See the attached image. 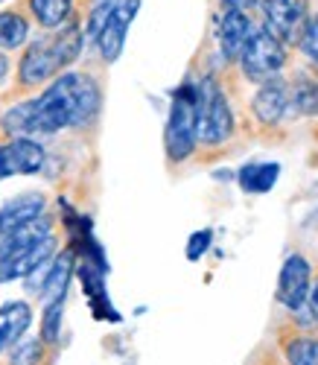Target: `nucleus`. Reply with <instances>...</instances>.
Listing matches in <instances>:
<instances>
[{
  "label": "nucleus",
  "instance_id": "obj_15",
  "mask_svg": "<svg viewBox=\"0 0 318 365\" xmlns=\"http://www.w3.org/2000/svg\"><path fill=\"white\" fill-rule=\"evenodd\" d=\"M289 85V111L286 117H312L318 114V82L309 73H298Z\"/></svg>",
  "mask_w": 318,
  "mask_h": 365
},
{
  "label": "nucleus",
  "instance_id": "obj_22",
  "mask_svg": "<svg viewBox=\"0 0 318 365\" xmlns=\"http://www.w3.org/2000/svg\"><path fill=\"white\" fill-rule=\"evenodd\" d=\"M111 9H114V0H100V4L91 9V15H88V26H85V38H88V41H97V36H100V29L106 26Z\"/></svg>",
  "mask_w": 318,
  "mask_h": 365
},
{
  "label": "nucleus",
  "instance_id": "obj_11",
  "mask_svg": "<svg viewBox=\"0 0 318 365\" xmlns=\"http://www.w3.org/2000/svg\"><path fill=\"white\" fill-rule=\"evenodd\" d=\"M251 111L266 126L280 123V120L286 117V111H289V85H286L283 79L263 82L257 88V94H254V100H251Z\"/></svg>",
  "mask_w": 318,
  "mask_h": 365
},
{
  "label": "nucleus",
  "instance_id": "obj_9",
  "mask_svg": "<svg viewBox=\"0 0 318 365\" xmlns=\"http://www.w3.org/2000/svg\"><path fill=\"white\" fill-rule=\"evenodd\" d=\"M312 289V269L301 255L286 257L280 275H277V301L286 310L298 313L304 307V301Z\"/></svg>",
  "mask_w": 318,
  "mask_h": 365
},
{
  "label": "nucleus",
  "instance_id": "obj_21",
  "mask_svg": "<svg viewBox=\"0 0 318 365\" xmlns=\"http://www.w3.org/2000/svg\"><path fill=\"white\" fill-rule=\"evenodd\" d=\"M44 342L41 339H21L9 348V365H41Z\"/></svg>",
  "mask_w": 318,
  "mask_h": 365
},
{
  "label": "nucleus",
  "instance_id": "obj_17",
  "mask_svg": "<svg viewBox=\"0 0 318 365\" xmlns=\"http://www.w3.org/2000/svg\"><path fill=\"white\" fill-rule=\"evenodd\" d=\"M26 6H29V12H33V18L53 33V29L71 24L73 0H26Z\"/></svg>",
  "mask_w": 318,
  "mask_h": 365
},
{
  "label": "nucleus",
  "instance_id": "obj_20",
  "mask_svg": "<svg viewBox=\"0 0 318 365\" xmlns=\"http://www.w3.org/2000/svg\"><path fill=\"white\" fill-rule=\"evenodd\" d=\"M61 313H65V298L44 304V319H41V342L56 345L61 333Z\"/></svg>",
  "mask_w": 318,
  "mask_h": 365
},
{
  "label": "nucleus",
  "instance_id": "obj_12",
  "mask_svg": "<svg viewBox=\"0 0 318 365\" xmlns=\"http://www.w3.org/2000/svg\"><path fill=\"white\" fill-rule=\"evenodd\" d=\"M251 18L248 12H237V9H225V15L219 18V26H216V38H219V50L222 56L228 58V62H234V58H240L248 36H251Z\"/></svg>",
  "mask_w": 318,
  "mask_h": 365
},
{
  "label": "nucleus",
  "instance_id": "obj_6",
  "mask_svg": "<svg viewBox=\"0 0 318 365\" xmlns=\"http://www.w3.org/2000/svg\"><path fill=\"white\" fill-rule=\"evenodd\" d=\"M286 65V47L277 44L266 29H251V36L240 53V68L251 82H269L277 79Z\"/></svg>",
  "mask_w": 318,
  "mask_h": 365
},
{
  "label": "nucleus",
  "instance_id": "obj_19",
  "mask_svg": "<svg viewBox=\"0 0 318 365\" xmlns=\"http://www.w3.org/2000/svg\"><path fill=\"white\" fill-rule=\"evenodd\" d=\"M286 362L289 365H318V339L315 336H295L286 342Z\"/></svg>",
  "mask_w": 318,
  "mask_h": 365
},
{
  "label": "nucleus",
  "instance_id": "obj_26",
  "mask_svg": "<svg viewBox=\"0 0 318 365\" xmlns=\"http://www.w3.org/2000/svg\"><path fill=\"white\" fill-rule=\"evenodd\" d=\"M263 0H222V6L225 9H237V12H248L254 6H260Z\"/></svg>",
  "mask_w": 318,
  "mask_h": 365
},
{
  "label": "nucleus",
  "instance_id": "obj_24",
  "mask_svg": "<svg viewBox=\"0 0 318 365\" xmlns=\"http://www.w3.org/2000/svg\"><path fill=\"white\" fill-rule=\"evenodd\" d=\"M210 242H213V231L210 228H202L196 234H190V240H187V260L205 257V252L210 249Z\"/></svg>",
  "mask_w": 318,
  "mask_h": 365
},
{
  "label": "nucleus",
  "instance_id": "obj_5",
  "mask_svg": "<svg viewBox=\"0 0 318 365\" xmlns=\"http://www.w3.org/2000/svg\"><path fill=\"white\" fill-rule=\"evenodd\" d=\"M199 108H196V140L205 146H222L234 135V111L213 76L196 82Z\"/></svg>",
  "mask_w": 318,
  "mask_h": 365
},
{
  "label": "nucleus",
  "instance_id": "obj_25",
  "mask_svg": "<svg viewBox=\"0 0 318 365\" xmlns=\"http://www.w3.org/2000/svg\"><path fill=\"white\" fill-rule=\"evenodd\" d=\"M298 324H304V327H318V281H315V287L309 289L304 307L298 310Z\"/></svg>",
  "mask_w": 318,
  "mask_h": 365
},
{
  "label": "nucleus",
  "instance_id": "obj_2",
  "mask_svg": "<svg viewBox=\"0 0 318 365\" xmlns=\"http://www.w3.org/2000/svg\"><path fill=\"white\" fill-rule=\"evenodd\" d=\"M56 234L53 220L44 214L26 225L0 234V284L29 278L36 269L53 260L56 255Z\"/></svg>",
  "mask_w": 318,
  "mask_h": 365
},
{
  "label": "nucleus",
  "instance_id": "obj_8",
  "mask_svg": "<svg viewBox=\"0 0 318 365\" xmlns=\"http://www.w3.org/2000/svg\"><path fill=\"white\" fill-rule=\"evenodd\" d=\"M140 9V0H114V9L106 21V26L100 29V36H97V44L100 47V56L106 58V65H114L120 53H123V44H125V33H129V26L135 21Z\"/></svg>",
  "mask_w": 318,
  "mask_h": 365
},
{
  "label": "nucleus",
  "instance_id": "obj_14",
  "mask_svg": "<svg viewBox=\"0 0 318 365\" xmlns=\"http://www.w3.org/2000/svg\"><path fill=\"white\" fill-rule=\"evenodd\" d=\"M33 324V307L26 301H9L0 307V354H6Z\"/></svg>",
  "mask_w": 318,
  "mask_h": 365
},
{
  "label": "nucleus",
  "instance_id": "obj_18",
  "mask_svg": "<svg viewBox=\"0 0 318 365\" xmlns=\"http://www.w3.org/2000/svg\"><path fill=\"white\" fill-rule=\"evenodd\" d=\"M29 38V21L21 12H0V53L18 50Z\"/></svg>",
  "mask_w": 318,
  "mask_h": 365
},
{
  "label": "nucleus",
  "instance_id": "obj_3",
  "mask_svg": "<svg viewBox=\"0 0 318 365\" xmlns=\"http://www.w3.org/2000/svg\"><path fill=\"white\" fill-rule=\"evenodd\" d=\"M85 47V33L79 24H65L53 33L36 38L21 56L18 65V85L39 88L44 82H53L68 65H73Z\"/></svg>",
  "mask_w": 318,
  "mask_h": 365
},
{
  "label": "nucleus",
  "instance_id": "obj_13",
  "mask_svg": "<svg viewBox=\"0 0 318 365\" xmlns=\"http://www.w3.org/2000/svg\"><path fill=\"white\" fill-rule=\"evenodd\" d=\"M44 207H47L44 193H21V196L9 199L4 207H0V234L44 217Z\"/></svg>",
  "mask_w": 318,
  "mask_h": 365
},
{
  "label": "nucleus",
  "instance_id": "obj_29",
  "mask_svg": "<svg viewBox=\"0 0 318 365\" xmlns=\"http://www.w3.org/2000/svg\"><path fill=\"white\" fill-rule=\"evenodd\" d=\"M0 4H6V0H0Z\"/></svg>",
  "mask_w": 318,
  "mask_h": 365
},
{
  "label": "nucleus",
  "instance_id": "obj_28",
  "mask_svg": "<svg viewBox=\"0 0 318 365\" xmlns=\"http://www.w3.org/2000/svg\"><path fill=\"white\" fill-rule=\"evenodd\" d=\"M0 178H6V175H4V164H0Z\"/></svg>",
  "mask_w": 318,
  "mask_h": 365
},
{
  "label": "nucleus",
  "instance_id": "obj_27",
  "mask_svg": "<svg viewBox=\"0 0 318 365\" xmlns=\"http://www.w3.org/2000/svg\"><path fill=\"white\" fill-rule=\"evenodd\" d=\"M6 76H9V58H6V53H0V85L6 82Z\"/></svg>",
  "mask_w": 318,
  "mask_h": 365
},
{
  "label": "nucleus",
  "instance_id": "obj_7",
  "mask_svg": "<svg viewBox=\"0 0 318 365\" xmlns=\"http://www.w3.org/2000/svg\"><path fill=\"white\" fill-rule=\"evenodd\" d=\"M263 29L277 41V44H298L307 12H309V0H263Z\"/></svg>",
  "mask_w": 318,
  "mask_h": 365
},
{
  "label": "nucleus",
  "instance_id": "obj_10",
  "mask_svg": "<svg viewBox=\"0 0 318 365\" xmlns=\"http://www.w3.org/2000/svg\"><path fill=\"white\" fill-rule=\"evenodd\" d=\"M47 152L39 140L33 138H9L0 143V164H4V175H33L44 167Z\"/></svg>",
  "mask_w": 318,
  "mask_h": 365
},
{
  "label": "nucleus",
  "instance_id": "obj_1",
  "mask_svg": "<svg viewBox=\"0 0 318 365\" xmlns=\"http://www.w3.org/2000/svg\"><path fill=\"white\" fill-rule=\"evenodd\" d=\"M103 108L100 82L91 73L68 71L58 73L50 88L39 97L24 100L0 114V129L9 138H33L36 135H56L61 129H79L97 120Z\"/></svg>",
  "mask_w": 318,
  "mask_h": 365
},
{
  "label": "nucleus",
  "instance_id": "obj_23",
  "mask_svg": "<svg viewBox=\"0 0 318 365\" xmlns=\"http://www.w3.org/2000/svg\"><path fill=\"white\" fill-rule=\"evenodd\" d=\"M298 44H301V50H304V56L309 58V62H315V65H318V15L307 18L304 33H301Z\"/></svg>",
  "mask_w": 318,
  "mask_h": 365
},
{
  "label": "nucleus",
  "instance_id": "obj_4",
  "mask_svg": "<svg viewBox=\"0 0 318 365\" xmlns=\"http://www.w3.org/2000/svg\"><path fill=\"white\" fill-rule=\"evenodd\" d=\"M196 108H199V88L193 82H184L175 88L173 103H170V117L164 129V146L173 164H181L193 155L199 146L196 140Z\"/></svg>",
  "mask_w": 318,
  "mask_h": 365
},
{
  "label": "nucleus",
  "instance_id": "obj_16",
  "mask_svg": "<svg viewBox=\"0 0 318 365\" xmlns=\"http://www.w3.org/2000/svg\"><path fill=\"white\" fill-rule=\"evenodd\" d=\"M280 175V164L275 161H254V164H245L240 170V187L245 193H266L275 187V181Z\"/></svg>",
  "mask_w": 318,
  "mask_h": 365
}]
</instances>
